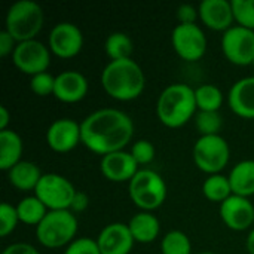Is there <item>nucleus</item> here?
<instances>
[{"label": "nucleus", "instance_id": "obj_1", "mask_svg": "<svg viewBox=\"0 0 254 254\" xmlns=\"http://www.w3.org/2000/svg\"><path fill=\"white\" fill-rule=\"evenodd\" d=\"M82 143L97 155L124 150L134 135L132 119L118 109H100L80 124Z\"/></svg>", "mask_w": 254, "mask_h": 254}, {"label": "nucleus", "instance_id": "obj_2", "mask_svg": "<svg viewBox=\"0 0 254 254\" xmlns=\"http://www.w3.org/2000/svg\"><path fill=\"white\" fill-rule=\"evenodd\" d=\"M101 86L112 98L118 101H131L143 94L146 76L132 58L110 61L103 68Z\"/></svg>", "mask_w": 254, "mask_h": 254}, {"label": "nucleus", "instance_id": "obj_3", "mask_svg": "<svg viewBox=\"0 0 254 254\" xmlns=\"http://www.w3.org/2000/svg\"><path fill=\"white\" fill-rule=\"evenodd\" d=\"M195 89L186 83H173L167 86L158 98L156 115L162 125L180 128L189 122L196 112Z\"/></svg>", "mask_w": 254, "mask_h": 254}, {"label": "nucleus", "instance_id": "obj_4", "mask_svg": "<svg viewBox=\"0 0 254 254\" xmlns=\"http://www.w3.org/2000/svg\"><path fill=\"white\" fill-rule=\"evenodd\" d=\"M4 24L16 43L33 40L43 27V10L33 0H18L7 9Z\"/></svg>", "mask_w": 254, "mask_h": 254}, {"label": "nucleus", "instance_id": "obj_5", "mask_svg": "<svg viewBox=\"0 0 254 254\" xmlns=\"http://www.w3.org/2000/svg\"><path fill=\"white\" fill-rule=\"evenodd\" d=\"M76 232L77 219L70 210L48 211L36 228V238L46 249H60L68 247L74 241Z\"/></svg>", "mask_w": 254, "mask_h": 254}, {"label": "nucleus", "instance_id": "obj_6", "mask_svg": "<svg viewBox=\"0 0 254 254\" xmlns=\"http://www.w3.org/2000/svg\"><path fill=\"white\" fill-rule=\"evenodd\" d=\"M131 201L141 211L159 208L167 198V185L153 170H138L128 186Z\"/></svg>", "mask_w": 254, "mask_h": 254}, {"label": "nucleus", "instance_id": "obj_7", "mask_svg": "<svg viewBox=\"0 0 254 254\" xmlns=\"http://www.w3.org/2000/svg\"><path fill=\"white\" fill-rule=\"evenodd\" d=\"M231 149L228 141L219 135L199 137L193 146L195 165L205 174H219L229 164Z\"/></svg>", "mask_w": 254, "mask_h": 254}, {"label": "nucleus", "instance_id": "obj_8", "mask_svg": "<svg viewBox=\"0 0 254 254\" xmlns=\"http://www.w3.org/2000/svg\"><path fill=\"white\" fill-rule=\"evenodd\" d=\"M76 193L77 190L71 182L55 173L43 174L34 190V196H37L49 211L70 210Z\"/></svg>", "mask_w": 254, "mask_h": 254}, {"label": "nucleus", "instance_id": "obj_9", "mask_svg": "<svg viewBox=\"0 0 254 254\" xmlns=\"http://www.w3.org/2000/svg\"><path fill=\"white\" fill-rule=\"evenodd\" d=\"M171 43L176 54L185 61H198L207 51V37L198 24H177Z\"/></svg>", "mask_w": 254, "mask_h": 254}, {"label": "nucleus", "instance_id": "obj_10", "mask_svg": "<svg viewBox=\"0 0 254 254\" xmlns=\"http://www.w3.org/2000/svg\"><path fill=\"white\" fill-rule=\"evenodd\" d=\"M222 51L228 61L235 65H250L254 60V31L235 25L223 33Z\"/></svg>", "mask_w": 254, "mask_h": 254}, {"label": "nucleus", "instance_id": "obj_11", "mask_svg": "<svg viewBox=\"0 0 254 254\" xmlns=\"http://www.w3.org/2000/svg\"><path fill=\"white\" fill-rule=\"evenodd\" d=\"M12 61L19 71L33 77L48 70L51 64V49L36 39L21 42L12 54Z\"/></svg>", "mask_w": 254, "mask_h": 254}, {"label": "nucleus", "instance_id": "obj_12", "mask_svg": "<svg viewBox=\"0 0 254 254\" xmlns=\"http://www.w3.org/2000/svg\"><path fill=\"white\" fill-rule=\"evenodd\" d=\"M83 46V34L76 24L60 22L49 33V49L60 58L76 57Z\"/></svg>", "mask_w": 254, "mask_h": 254}, {"label": "nucleus", "instance_id": "obj_13", "mask_svg": "<svg viewBox=\"0 0 254 254\" xmlns=\"http://www.w3.org/2000/svg\"><path fill=\"white\" fill-rule=\"evenodd\" d=\"M48 146L57 153H67L82 143L80 124L73 119L61 118L51 124L46 131Z\"/></svg>", "mask_w": 254, "mask_h": 254}, {"label": "nucleus", "instance_id": "obj_14", "mask_svg": "<svg viewBox=\"0 0 254 254\" xmlns=\"http://www.w3.org/2000/svg\"><path fill=\"white\" fill-rule=\"evenodd\" d=\"M220 217L229 229L247 231L254 225V205L249 198L232 195L220 204Z\"/></svg>", "mask_w": 254, "mask_h": 254}, {"label": "nucleus", "instance_id": "obj_15", "mask_svg": "<svg viewBox=\"0 0 254 254\" xmlns=\"http://www.w3.org/2000/svg\"><path fill=\"white\" fill-rule=\"evenodd\" d=\"M101 174L115 183L131 182L132 177L138 173V164L134 161L131 152H115L103 156L100 162Z\"/></svg>", "mask_w": 254, "mask_h": 254}, {"label": "nucleus", "instance_id": "obj_16", "mask_svg": "<svg viewBox=\"0 0 254 254\" xmlns=\"http://www.w3.org/2000/svg\"><path fill=\"white\" fill-rule=\"evenodd\" d=\"M134 243L131 231L125 223L107 225L97 238L101 254H129Z\"/></svg>", "mask_w": 254, "mask_h": 254}, {"label": "nucleus", "instance_id": "obj_17", "mask_svg": "<svg viewBox=\"0 0 254 254\" xmlns=\"http://www.w3.org/2000/svg\"><path fill=\"white\" fill-rule=\"evenodd\" d=\"M198 12L202 24L216 31H228L235 21L232 1L226 0H204L199 4Z\"/></svg>", "mask_w": 254, "mask_h": 254}, {"label": "nucleus", "instance_id": "obj_18", "mask_svg": "<svg viewBox=\"0 0 254 254\" xmlns=\"http://www.w3.org/2000/svg\"><path fill=\"white\" fill-rule=\"evenodd\" d=\"M88 94L86 77L76 70H67L55 76L54 97L63 103H79Z\"/></svg>", "mask_w": 254, "mask_h": 254}, {"label": "nucleus", "instance_id": "obj_19", "mask_svg": "<svg viewBox=\"0 0 254 254\" xmlns=\"http://www.w3.org/2000/svg\"><path fill=\"white\" fill-rule=\"evenodd\" d=\"M228 103L231 110L244 119H254V76L235 82L229 91Z\"/></svg>", "mask_w": 254, "mask_h": 254}, {"label": "nucleus", "instance_id": "obj_20", "mask_svg": "<svg viewBox=\"0 0 254 254\" xmlns=\"http://www.w3.org/2000/svg\"><path fill=\"white\" fill-rule=\"evenodd\" d=\"M128 228L135 243L149 244L153 243L161 231L159 220L150 211H140L131 217L128 222Z\"/></svg>", "mask_w": 254, "mask_h": 254}, {"label": "nucleus", "instance_id": "obj_21", "mask_svg": "<svg viewBox=\"0 0 254 254\" xmlns=\"http://www.w3.org/2000/svg\"><path fill=\"white\" fill-rule=\"evenodd\" d=\"M42 176L43 174L40 173V168L34 162H30V161H21L7 171L9 183L15 189L22 190V192L36 190Z\"/></svg>", "mask_w": 254, "mask_h": 254}, {"label": "nucleus", "instance_id": "obj_22", "mask_svg": "<svg viewBox=\"0 0 254 254\" xmlns=\"http://www.w3.org/2000/svg\"><path fill=\"white\" fill-rule=\"evenodd\" d=\"M232 193L249 198L254 195V161L247 159L238 162L228 176Z\"/></svg>", "mask_w": 254, "mask_h": 254}, {"label": "nucleus", "instance_id": "obj_23", "mask_svg": "<svg viewBox=\"0 0 254 254\" xmlns=\"http://www.w3.org/2000/svg\"><path fill=\"white\" fill-rule=\"evenodd\" d=\"M22 140L19 134L12 129L0 131V170L9 171L21 162Z\"/></svg>", "mask_w": 254, "mask_h": 254}, {"label": "nucleus", "instance_id": "obj_24", "mask_svg": "<svg viewBox=\"0 0 254 254\" xmlns=\"http://www.w3.org/2000/svg\"><path fill=\"white\" fill-rule=\"evenodd\" d=\"M16 211H18L19 222L37 228L49 210L45 207V204L37 196H27L18 202Z\"/></svg>", "mask_w": 254, "mask_h": 254}, {"label": "nucleus", "instance_id": "obj_25", "mask_svg": "<svg viewBox=\"0 0 254 254\" xmlns=\"http://www.w3.org/2000/svg\"><path fill=\"white\" fill-rule=\"evenodd\" d=\"M202 193L204 196L211 202H223L229 196H232V188L229 183V179L222 174H213L208 176L202 185Z\"/></svg>", "mask_w": 254, "mask_h": 254}, {"label": "nucleus", "instance_id": "obj_26", "mask_svg": "<svg viewBox=\"0 0 254 254\" xmlns=\"http://www.w3.org/2000/svg\"><path fill=\"white\" fill-rule=\"evenodd\" d=\"M132 40L128 34L122 31L112 33L104 43V51L110 61H118V60H128L132 55Z\"/></svg>", "mask_w": 254, "mask_h": 254}, {"label": "nucleus", "instance_id": "obj_27", "mask_svg": "<svg viewBox=\"0 0 254 254\" xmlns=\"http://www.w3.org/2000/svg\"><path fill=\"white\" fill-rule=\"evenodd\" d=\"M196 107L199 112H219L223 104V94L214 85H201L195 89Z\"/></svg>", "mask_w": 254, "mask_h": 254}, {"label": "nucleus", "instance_id": "obj_28", "mask_svg": "<svg viewBox=\"0 0 254 254\" xmlns=\"http://www.w3.org/2000/svg\"><path fill=\"white\" fill-rule=\"evenodd\" d=\"M162 254H190L192 244L189 237L182 231H170L161 241Z\"/></svg>", "mask_w": 254, "mask_h": 254}, {"label": "nucleus", "instance_id": "obj_29", "mask_svg": "<svg viewBox=\"0 0 254 254\" xmlns=\"http://www.w3.org/2000/svg\"><path fill=\"white\" fill-rule=\"evenodd\" d=\"M222 125L223 122L219 112H198V115L195 116V127L201 137L219 135Z\"/></svg>", "mask_w": 254, "mask_h": 254}, {"label": "nucleus", "instance_id": "obj_30", "mask_svg": "<svg viewBox=\"0 0 254 254\" xmlns=\"http://www.w3.org/2000/svg\"><path fill=\"white\" fill-rule=\"evenodd\" d=\"M232 9L238 25L254 31V0H232Z\"/></svg>", "mask_w": 254, "mask_h": 254}, {"label": "nucleus", "instance_id": "obj_31", "mask_svg": "<svg viewBox=\"0 0 254 254\" xmlns=\"http://www.w3.org/2000/svg\"><path fill=\"white\" fill-rule=\"evenodd\" d=\"M19 222V217H18V211H16V207L7 204V202H3L0 205V237H7L9 234H12L16 228Z\"/></svg>", "mask_w": 254, "mask_h": 254}, {"label": "nucleus", "instance_id": "obj_32", "mask_svg": "<svg viewBox=\"0 0 254 254\" xmlns=\"http://www.w3.org/2000/svg\"><path fill=\"white\" fill-rule=\"evenodd\" d=\"M30 89H31V92L36 94L37 97L54 95L55 77H54L52 74H49L48 71L39 73V74H36V76L31 77V80H30Z\"/></svg>", "mask_w": 254, "mask_h": 254}, {"label": "nucleus", "instance_id": "obj_33", "mask_svg": "<svg viewBox=\"0 0 254 254\" xmlns=\"http://www.w3.org/2000/svg\"><path fill=\"white\" fill-rule=\"evenodd\" d=\"M134 161L140 165H147L155 159V146L149 140H138L131 147Z\"/></svg>", "mask_w": 254, "mask_h": 254}, {"label": "nucleus", "instance_id": "obj_34", "mask_svg": "<svg viewBox=\"0 0 254 254\" xmlns=\"http://www.w3.org/2000/svg\"><path fill=\"white\" fill-rule=\"evenodd\" d=\"M64 254H101L97 240L83 237V238H77L74 240L67 249Z\"/></svg>", "mask_w": 254, "mask_h": 254}, {"label": "nucleus", "instance_id": "obj_35", "mask_svg": "<svg viewBox=\"0 0 254 254\" xmlns=\"http://www.w3.org/2000/svg\"><path fill=\"white\" fill-rule=\"evenodd\" d=\"M199 18V12L192 4H182L177 9V19L180 24H195Z\"/></svg>", "mask_w": 254, "mask_h": 254}, {"label": "nucleus", "instance_id": "obj_36", "mask_svg": "<svg viewBox=\"0 0 254 254\" xmlns=\"http://www.w3.org/2000/svg\"><path fill=\"white\" fill-rule=\"evenodd\" d=\"M16 45V40L6 30L0 31V57H7L9 54H13Z\"/></svg>", "mask_w": 254, "mask_h": 254}, {"label": "nucleus", "instance_id": "obj_37", "mask_svg": "<svg viewBox=\"0 0 254 254\" xmlns=\"http://www.w3.org/2000/svg\"><path fill=\"white\" fill-rule=\"evenodd\" d=\"M1 254H39V252L33 246H30V244L15 243V244L7 246Z\"/></svg>", "mask_w": 254, "mask_h": 254}, {"label": "nucleus", "instance_id": "obj_38", "mask_svg": "<svg viewBox=\"0 0 254 254\" xmlns=\"http://www.w3.org/2000/svg\"><path fill=\"white\" fill-rule=\"evenodd\" d=\"M86 207H88V196H86L85 193L77 192L76 196H74V199H73L71 210H73V211H83Z\"/></svg>", "mask_w": 254, "mask_h": 254}, {"label": "nucleus", "instance_id": "obj_39", "mask_svg": "<svg viewBox=\"0 0 254 254\" xmlns=\"http://www.w3.org/2000/svg\"><path fill=\"white\" fill-rule=\"evenodd\" d=\"M9 124V112L4 106L0 107V131H6Z\"/></svg>", "mask_w": 254, "mask_h": 254}, {"label": "nucleus", "instance_id": "obj_40", "mask_svg": "<svg viewBox=\"0 0 254 254\" xmlns=\"http://www.w3.org/2000/svg\"><path fill=\"white\" fill-rule=\"evenodd\" d=\"M246 246H247V252L250 254H254V229L253 231H250V234H249V237H247Z\"/></svg>", "mask_w": 254, "mask_h": 254}, {"label": "nucleus", "instance_id": "obj_41", "mask_svg": "<svg viewBox=\"0 0 254 254\" xmlns=\"http://www.w3.org/2000/svg\"><path fill=\"white\" fill-rule=\"evenodd\" d=\"M199 254H216V253H210V252H205V253H199Z\"/></svg>", "mask_w": 254, "mask_h": 254}, {"label": "nucleus", "instance_id": "obj_42", "mask_svg": "<svg viewBox=\"0 0 254 254\" xmlns=\"http://www.w3.org/2000/svg\"><path fill=\"white\" fill-rule=\"evenodd\" d=\"M252 65H253V67H254V60H253V64H252Z\"/></svg>", "mask_w": 254, "mask_h": 254}]
</instances>
